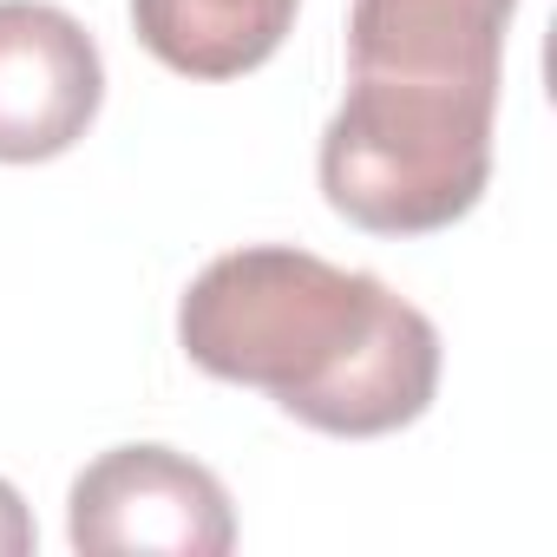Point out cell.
Masks as SVG:
<instances>
[{"label":"cell","instance_id":"1","mask_svg":"<svg viewBox=\"0 0 557 557\" xmlns=\"http://www.w3.org/2000/svg\"><path fill=\"white\" fill-rule=\"evenodd\" d=\"M177 348L230 387H256L335 440L413 426L440 394V329L381 275L296 243H243L177 302Z\"/></svg>","mask_w":557,"mask_h":557},{"label":"cell","instance_id":"2","mask_svg":"<svg viewBox=\"0 0 557 557\" xmlns=\"http://www.w3.org/2000/svg\"><path fill=\"white\" fill-rule=\"evenodd\" d=\"M498 99L485 92H400L348 79L322 132V197L374 236H433L472 216L492 184Z\"/></svg>","mask_w":557,"mask_h":557},{"label":"cell","instance_id":"3","mask_svg":"<svg viewBox=\"0 0 557 557\" xmlns=\"http://www.w3.org/2000/svg\"><path fill=\"white\" fill-rule=\"evenodd\" d=\"M66 537L86 557L158 550V557H223L236 544L230 492L210 466L177 446H112L66 492Z\"/></svg>","mask_w":557,"mask_h":557},{"label":"cell","instance_id":"4","mask_svg":"<svg viewBox=\"0 0 557 557\" xmlns=\"http://www.w3.org/2000/svg\"><path fill=\"white\" fill-rule=\"evenodd\" d=\"M99 106V40L53 0H0V164L66 158Z\"/></svg>","mask_w":557,"mask_h":557},{"label":"cell","instance_id":"5","mask_svg":"<svg viewBox=\"0 0 557 557\" xmlns=\"http://www.w3.org/2000/svg\"><path fill=\"white\" fill-rule=\"evenodd\" d=\"M518 0H355L348 79L400 92H485L505 86V34Z\"/></svg>","mask_w":557,"mask_h":557},{"label":"cell","instance_id":"6","mask_svg":"<svg viewBox=\"0 0 557 557\" xmlns=\"http://www.w3.org/2000/svg\"><path fill=\"white\" fill-rule=\"evenodd\" d=\"M302 0H132L138 47L184 79H243L289 40Z\"/></svg>","mask_w":557,"mask_h":557},{"label":"cell","instance_id":"7","mask_svg":"<svg viewBox=\"0 0 557 557\" xmlns=\"http://www.w3.org/2000/svg\"><path fill=\"white\" fill-rule=\"evenodd\" d=\"M34 537H40V531H34V518H27V498L0 479V557H27Z\"/></svg>","mask_w":557,"mask_h":557}]
</instances>
